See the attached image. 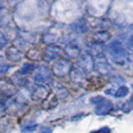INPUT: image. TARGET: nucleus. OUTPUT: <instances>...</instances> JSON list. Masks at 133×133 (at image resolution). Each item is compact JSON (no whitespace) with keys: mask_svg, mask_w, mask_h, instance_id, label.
Segmentation results:
<instances>
[{"mask_svg":"<svg viewBox=\"0 0 133 133\" xmlns=\"http://www.w3.org/2000/svg\"><path fill=\"white\" fill-rule=\"evenodd\" d=\"M108 51H109V54L111 55V58L114 62L118 63L119 65L124 64L128 55H127V51L120 41L114 40L113 42H111L108 46Z\"/></svg>","mask_w":133,"mask_h":133,"instance_id":"f257e3e1","label":"nucleus"},{"mask_svg":"<svg viewBox=\"0 0 133 133\" xmlns=\"http://www.w3.org/2000/svg\"><path fill=\"white\" fill-rule=\"evenodd\" d=\"M91 102L94 103L96 107H95V113L97 115H105V114L109 113L112 109V103L109 100L105 99L101 96H97L91 99Z\"/></svg>","mask_w":133,"mask_h":133,"instance_id":"f03ea898","label":"nucleus"},{"mask_svg":"<svg viewBox=\"0 0 133 133\" xmlns=\"http://www.w3.org/2000/svg\"><path fill=\"white\" fill-rule=\"evenodd\" d=\"M72 64L70 61H68L67 59H60L58 60L55 64L53 65V72L56 76H65L68 73L71 72L72 70Z\"/></svg>","mask_w":133,"mask_h":133,"instance_id":"7ed1b4c3","label":"nucleus"},{"mask_svg":"<svg viewBox=\"0 0 133 133\" xmlns=\"http://www.w3.org/2000/svg\"><path fill=\"white\" fill-rule=\"evenodd\" d=\"M77 67L80 68L82 71H84L85 73L91 72L95 67V61L90 54H85L80 57L79 61L77 62Z\"/></svg>","mask_w":133,"mask_h":133,"instance_id":"20e7f679","label":"nucleus"},{"mask_svg":"<svg viewBox=\"0 0 133 133\" xmlns=\"http://www.w3.org/2000/svg\"><path fill=\"white\" fill-rule=\"evenodd\" d=\"M94 61H95V67H96V69L101 74L108 75V74L111 73L112 68L110 66V64L108 63L106 57L103 54H100L98 56H96V58L94 59Z\"/></svg>","mask_w":133,"mask_h":133,"instance_id":"39448f33","label":"nucleus"},{"mask_svg":"<svg viewBox=\"0 0 133 133\" xmlns=\"http://www.w3.org/2000/svg\"><path fill=\"white\" fill-rule=\"evenodd\" d=\"M50 79H51V72H50V69L46 66L39 67L34 74V81L40 85H42L43 83H46Z\"/></svg>","mask_w":133,"mask_h":133,"instance_id":"423d86ee","label":"nucleus"},{"mask_svg":"<svg viewBox=\"0 0 133 133\" xmlns=\"http://www.w3.org/2000/svg\"><path fill=\"white\" fill-rule=\"evenodd\" d=\"M49 94V88L44 85H38L32 92V99L35 101H43L48 97Z\"/></svg>","mask_w":133,"mask_h":133,"instance_id":"0eeeda50","label":"nucleus"},{"mask_svg":"<svg viewBox=\"0 0 133 133\" xmlns=\"http://www.w3.org/2000/svg\"><path fill=\"white\" fill-rule=\"evenodd\" d=\"M60 53H61L60 47L51 44V45H48L45 48V50H44V58L47 61H51V60L58 58L60 56Z\"/></svg>","mask_w":133,"mask_h":133,"instance_id":"6e6552de","label":"nucleus"},{"mask_svg":"<svg viewBox=\"0 0 133 133\" xmlns=\"http://www.w3.org/2000/svg\"><path fill=\"white\" fill-rule=\"evenodd\" d=\"M85 72L82 71L80 68L76 67V68H73L70 72V76H71V80L75 82V83H82L84 80H85Z\"/></svg>","mask_w":133,"mask_h":133,"instance_id":"1a4fd4ad","label":"nucleus"},{"mask_svg":"<svg viewBox=\"0 0 133 133\" xmlns=\"http://www.w3.org/2000/svg\"><path fill=\"white\" fill-rule=\"evenodd\" d=\"M6 55L7 58L11 61H19L23 56V54L18 50V48H15V47L8 48L6 51Z\"/></svg>","mask_w":133,"mask_h":133,"instance_id":"9d476101","label":"nucleus"},{"mask_svg":"<svg viewBox=\"0 0 133 133\" xmlns=\"http://www.w3.org/2000/svg\"><path fill=\"white\" fill-rule=\"evenodd\" d=\"M64 52L69 57H77V56H79L80 54V49L77 45H75L73 43H70L64 49Z\"/></svg>","mask_w":133,"mask_h":133,"instance_id":"9b49d317","label":"nucleus"},{"mask_svg":"<svg viewBox=\"0 0 133 133\" xmlns=\"http://www.w3.org/2000/svg\"><path fill=\"white\" fill-rule=\"evenodd\" d=\"M109 38H110V34L108 33L107 31H100V32H97L96 34H94L93 36L94 42L96 44H102L105 41L109 40Z\"/></svg>","mask_w":133,"mask_h":133,"instance_id":"f8f14e48","label":"nucleus"},{"mask_svg":"<svg viewBox=\"0 0 133 133\" xmlns=\"http://www.w3.org/2000/svg\"><path fill=\"white\" fill-rule=\"evenodd\" d=\"M73 29L77 33H85L87 30V25L84 20H79L73 24Z\"/></svg>","mask_w":133,"mask_h":133,"instance_id":"ddd939ff","label":"nucleus"},{"mask_svg":"<svg viewBox=\"0 0 133 133\" xmlns=\"http://www.w3.org/2000/svg\"><path fill=\"white\" fill-rule=\"evenodd\" d=\"M34 69V65L32 63H25L23 66L20 68L19 74L20 75H26L29 74Z\"/></svg>","mask_w":133,"mask_h":133,"instance_id":"4468645a","label":"nucleus"},{"mask_svg":"<svg viewBox=\"0 0 133 133\" xmlns=\"http://www.w3.org/2000/svg\"><path fill=\"white\" fill-rule=\"evenodd\" d=\"M57 39V37L54 35V34H51V33H46L44 36H43V42H45V43H48V44H50L51 45V43H53L54 41H56Z\"/></svg>","mask_w":133,"mask_h":133,"instance_id":"2eb2a0df","label":"nucleus"},{"mask_svg":"<svg viewBox=\"0 0 133 133\" xmlns=\"http://www.w3.org/2000/svg\"><path fill=\"white\" fill-rule=\"evenodd\" d=\"M27 57L29 59H32V60H39L40 59V53L35 50V49H30L28 52H27Z\"/></svg>","mask_w":133,"mask_h":133,"instance_id":"dca6fc26","label":"nucleus"},{"mask_svg":"<svg viewBox=\"0 0 133 133\" xmlns=\"http://www.w3.org/2000/svg\"><path fill=\"white\" fill-rule=\"evenodd\" d=\"M128 93V88L126 86H121L118 88V90L115 92L114 96L117 97V98H120V97H124L126 94Z\"/></svg>","mask_w":133,"mask_h":133,"instance_id":"f3484780","label":"nucleus"},{"mask_svg":"<svg viewBox=\"0 0 133 133\" xmlns=\"http://www.w3.org/2000/svg\"><path fill=\"white\" fill-rule=\"evenodd\" d=\"M36 127H37V124L36 123H33V124H26L25 126L22 127V132H31V131H33L36 129Z\"/></svg>","mask_w":133,"mask_h":133,"instance_id":"a211bd4d","label":"nucleus"},{"mask_svg":"<svg viewBox=\"0 0 133 133\" xmlns=\"http://www.w3.org/2000/svg\"><path fill=\"white\" fill-rule=\"evenodd\" d=\"M7 42H8V40H7L6 37L4 36V34L3 33L0 34V47L3 48V47L5 46V44H6Z\"/></svg>","mask_w":133,"mask_h":133,"instance_id":"6ab92c4d","label":"nucleus"},{"mask_svg":"<svg viewBox=\"0 0 133 133\" xmlns=\"http://www.w3.org/2000/svg\"><path fill=\"white\" fill-rule=\"evenodd\" d=\"M110 129L108 128V127H102V128H100L98 131H96V133H110Z\"/></svg>","mask_w":133,"mask_h":133,"instance_id":"aec40b11","label":"nucleus"},{"mask_svg":"<svg viewBox=\"0 0 133 133\" xmlns=\"http://www.w3.org/2000/svg\"><path fill=\"white\" fill-rule=\"evenodd\" d=\"M39 133H52V129L49 127H44L39 131Z\"/></svg>","mask_w":133,"mask_h":133,"instance_id":"412c9836","label":"nucleus"},{"mask_svg":"<svg viewBox=\"0 0 133 133\" xmlns=\"http://www.w3.org/2000/svg\"><path fill=\"white\" fill-rule=\"evenodd\" d=\"M9 68L8 65H5V64H1V73H5V71H6L7 69Z\"/></svg>","mask_w":133,"mask_h":133,"instance_id":"4be33fe9","label":"nucleus"},{"mask_svg":"<svg viewBox=\"0 0 133 133\" xmlns=\"http://www.w3.org/2000/svg\"><path fill=\"white\" fill-rule=\"evenodd\" d=\"M129 46L133 49V35L130 37V39H129Z\"/></svg>","mask_w":133,"mask_h":133,"instance_id":"5701e85b","label":"nucleus"},{"mask_svg":"<svg viewBox=\"0 0 133 133\" xmlns=\"http://www.w3.org/2000/svg\"><path fill=\"white\" fill-rule=\"evenodd\" d=\"M132 88H133V84H132Z\"/></svg>","mask_w":133,"mask_h":133,"instance_id":"b1692460","label":"nucleus"}]
</instances>
